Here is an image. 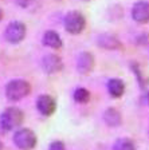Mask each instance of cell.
I'll use <instances>...</instances> for the list:
<instances>
[{"label":"cell","mask_w":149,"mask_h":150,"mask_svg":"<svg viewBox=\"0 0 149 150\" xmlns=\"http://www.w3.org/2000/svg\"><path fill=\"white\" fill-rule=\"evenodd\" d=\"M97 43H98L99 47L106 48V50H115V48L121 46L120 40L112 34H101L97 39Z\"/></svg>","instance_id":"10"},{"label":"cell","mask_w":149,"mask_h":150,"mask_svg":"<svg viewBox=\"0 0 149 150\" xmlns=\"http://www.w3.org/2000/svg\"><path fill=\"white\" fill-rule=\"evenodd\" d=\"M31 91V86L27 81L23 79H15L11 81L6 86V95L9 100H20L27 97Z\"/></svg>","instance_id":"2"},{"label":"cell","mask_w":149,"mask_h":150,"mask_svg":"<svg viewBox=\"0 0 149 150\" xmlns=\"http://www.w3.org/2000/svg\"><path fill=\"white\" fill-rule=\"evenodd\" d=\"M36 107H38V111L41 112V114L48 117V115H51V114H54V111H55L56 102L51 95H48V94H43V95H41V97L38 98Z\"/></svg>","instance_id":"6"},{"label":"cell","mask_w":149,"mask_h":150,"mask_svg":"<svg viewBox=\"0 0 149 150\" xmlns=\"http://www.w3.org/2000/svg\"><path fill=\"white\" fill-rule=\"evenodd\" d=\"M43 44L46 47L56 50V48H61V47H62V39H61V36H59V34L56 31L48 30V31H46L43 35Z\"/></svg>","instance_id":"11"},{"label":"cell","mask_w":149,"mask_h":150,"mask_svg":"<svg viewBox=\"0 0 149 150\" xmlns=\"http://www.w3.org/2000/svg\"><path fill=\"white\" fill-rule=\"evenodd\" d=\"M148 105H149V94H148Z\"/></svg>","instance_id":"20"},{"label":"cell","mask_w":149,"mask_h":150,"mask_svg":"<svg viewBox=\"0 0 149 150\" xmlns=\"http://www.w3.org/2000/svg\"><path fill=\"white\" fill-rule=\"evenodd\" d=\"M103 119H105L106 125L112 126V127H115V126L121 125V114L115 109H113V107L108 109L103 112Z\"/></svg>","instance_id":"13"},{"label":"cell","mask_w":149,"mask_h":150,"mask_svg":"<svg viewBox=\"0 0 149 150\" xmlns=\"http://www.w3.org/2000/svg\"><path fill=\"white\" fill-rule=\"evenodd\" d=\"M1 19H3V11L0 9V20H1Z\"/></svg>","instance_id":"18"},{"label":"cell","mask_w":149,"mask_h":150,"mask_svg":"<svg viewBox=\"0 0 149 150\" xmlns=\"http://www.w3.org/2000/svg\"><path fill=\"white\" fill-rule=\"evenodd\" d=\"M113 150H136V146H134L133 141L129 138H120L114 142Z\"/></svg>","instance_id":"14"},{"label":"cell","mask_w":149,"mask_h":150,"mask_svg":"<svg viewBox=\"0 0 149 150\" xmlns=\"http://www.w3.org/2000/svg\"><path fill=\"white\" fill-rule=\"evenodd\" d=\"M50 150H66L65 145H63V142H61V141H54L53 144L50 145Z\"/></svg>","instance_id":"16"},{"label":"cell","mask_w":149,"mask_h":150,"mask_svg":"<svg viewBox=\"0 0 149 150\" xmlns=\"http://www.w3.org/2000/svg\"><path fill=\"white\" fill-rule=\"evenodd\" d=\"M86 19L79 11H70L65 18V28L68 34L78 35L85 30Z\"/></svg>","instance_id":"4"},{"label":"cell","mask_w":149,"mask_h":150,"mask_svg":"<svg viewBox=\"0 0 149 150\" xmlns=\"http://www.w3.org/2000/svg\"><path fill=\"white\" fill-rule=\"evenodd\" d=\"M42 67L47 74H55V72L61 71L63 67V63L58 55L54 54H47L42 59Z\"/></svg>","instance_id":"8"},{"label":"cell","mask_w":149,"mask_h":150,"mask_svg":"<svg viewBox=\"0 0 149 150\" xmlns=\"http://www.w3.org/2000/svg\"><path fill=\"white\" fill-rule=\"evenodd\" d=\"M16 1V4H18V6H20V7H27L28 4H30V1H31V0H15Z\"/></svg>","instance_id":"17"},{"label":"cell","mask_w":149,"mask_h":150,"mask_svg":"<svg viewBox=\"0 0 149 150\" xmlns=\"http://www.w3.org/2000/svg\"><path fill=\"white\" fill-rule=\"evenodd\" d=\"M94 67V56L91 52H82L78 56L77 60V69L81 74H89Z\"/></svg>","instance_id":"9"},{"label":"cell","mask_w":149,"mask_h":150,"mask_svg":"<svg viewBox=\"0 0 149 150\" xmlns=\"http://www.w3.org/2000/svg\"><path fill=\"white\" fill-rule=\"evenodd\" d=\"M26 25L22 22H12L7 25L6 31H4V36H6V40L12 44L20 43L26 38Z\"/></svg>","instance_id":"5"},{"label":"cell","mask_w":149,"mask_h":150,"mask_svg":"<svg viewBox=\"0 0 149 150\" xmlns=\"http://www.w3.org/2000/svg\"><path fill=\"white\" fill-rule=\"evenodd\" d=\"M132 18L134 22L145 24L149 22V3L146 1H137L132 8Z\"/></svg>","instance_id":"7"},{"label":"cell","mask_w":149,"mask_h":150,"mask_svg":"<svg viewBox=\"0 0 149 150\" xmlns=\"http://www.w3.org/2000/svg\"><path fill=\"white\" fill-rule=\"evenodd\" d=\"M23 118H24V114H23V111L20 109L8 107L0 115V129L4 133H8V131L14 130V129L19 127L22 125Z\"/></svg>","instance_id":"1"},{"label":"cell","mask_w":149,"mask_h":150,"mask_svg":"<svg viewBox=\"0 0 149 150\" xmlns=\"http://www.w3.org/2000/svg\"><path fill=\"white\" fill-rule=\"evenodd\" d=\"M73 97H74V100L78 103H86L89 102V99H90V93L86 90V88H77V90L74 91V94H73Z\"/></svg>","instance_id":"15"},{"label":"cell","mask_w":149,"mask_h":150,"mask_svg":"<svg viewBox=\"0 0 149 150\" xmlns=\"http://www.w3.org/2000/svg\"><path fill=\"white\" fill-rule=\"evenodd\" d=\"M0 150H3V144L0 142Z\"/></svg>","instance_id":"19"},{"label":"cell","mask_w":149,"mask_h":150,"mask_svg":"<svg viewBox=\"0 0 149 150\" xmlns=\"http://www.w3.org/2000/svg\"><path fill=\"white\" fill-rule=\"evenodd\" d=\"M108 91L113 98H120L125 93V83L121 79H110L108 83Z\"/></svg>","instance_id":"12"},{"label":"cell","mask_w":149,"mask_h":150,"mask_svg":"<svg viewBox=\"0 0 149 150\" xmlns=\"http://www.w3.org/2000/svg\"><path fill=\"white\" fill-rule=\"evenodd\" d=\"M36 134L30 129H19L14 134V144L20 150H32L36 146Z\"/></svg>","instance_id":"3"}]
</instances>
